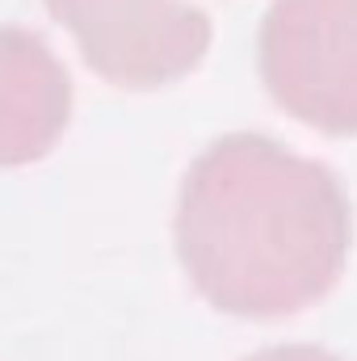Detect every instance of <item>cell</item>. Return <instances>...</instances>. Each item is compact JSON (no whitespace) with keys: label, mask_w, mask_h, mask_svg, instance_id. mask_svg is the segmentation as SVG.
Returning a JSON list of instances; mask_svg holds the SVG:
<instances>
[{"label":"cell","mask_w":357,"mask_h":361,"mask_svg":"<svg viewBox=\"0 0 357 361\" xmlns=\"http://www.w3.org/2000/svg\"><path fill=\"white\" fill-rule=\"evenodd\" d=\"M349 235L353 214L337 173L265 135L219 139L181 185V265L227 315L307 311L337 286Z\"/></svg>","instance_id":"1"},{"label":"cell","mask_w":357,"mask_h":361,"mask_svg":"<svg viewBox=\"0 0 357 361\" xmlns=\"http://www.w3.org/2000/svg\"><path fill=\"white\" fill-rule=\"evenodd\" d=\"M269 97L324 135H357V0H273L261 25Z\"/></svg>","instance_id":"2"},{"label":"cell","mask_w":357,"mask_h":361,"mask_svg":"<svg viewBox=\"0 0 357 361\" xmlns=\"http://www.w3.org/2000/svg\"><path fill=\"white\" fill-rule=\"evenodd\" d=\"M47 8L92 72L122 89L181 80L210 47V21L181 0H47Z\"/></svg>","instance_id":"3"},{"label":"cell","mask_w":357,"mask_h":361,"mask_svg":"<svg viewBox=\"0 0 357 361\" xmlns=\"http://www.w3.org/2000/svg\"><path fill=\"white\" fill-rule=\"evenodd\" d=\"M72 118V85L38 34L0 25V169L42 160Z\"/></svg>","instance_id":"4"},{"label":"cell","mask_w":357,"mask_h":361,"mask_svg":"<svg viewBox=\"0 0 357 361\" xmlns=\"http://www.w3.org/2000/svg\"><path fill=\"white\" fill-rule=\"evenodd\" d=\"M248 361H341V357H332L328 349H315V345H277V349H261Z\"/></svg>","instance_id":"5"}]
</instances>
